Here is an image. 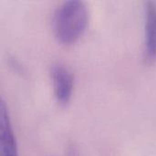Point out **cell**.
<instances>
[{
    "instance_id": "cell-2",
    "label": "cell",
    "mask_w": 156,
    "mask_h": 156,
    "mask_svg": "<svg viewBox=\"0 0 156 156\" xmlns=\"http://www.w3.org/2000/svg\"><path fill=\"white\" fill-rule=\"evenodd\" d=\"M50 78L57 102L62 107L67 106L72 98L74 89L72 72L65 65L57 63L50 69Z\"/></svg>"
},
{
    "instance_id": "cell-4",
    "label": "cell",
    "mask_w": 156,
    "mask_h": 156,
    "mask_svg": "<svg viewBox=\"0 0 156 156\" xmlns=\"http://www.w3.org/2000/svg\"><path fill=\"white\" fill-rule=\"evenodd\" d=\"M0 151L1 156H19L8 109L4 101L0 102Z\"/></svg>"
},
{
    "instance_id": "cell-1",
    "label": "cell",
    "mask_w": 156,
    "mask_h": 156,
    "mask_svg": "<svg viewBox=\"0 0 156 156\" xmlns=\"http://www.w3.org/2000/svg\"><path fill=\"white\" fill-rule=\"evenodd\" d=\"M89 9L80 0L62 3L55 11L52 19L54 36L64 46L75 44L85 33L89 24Z\"/></svg>"
},
{
    "instance_id": "cell-3",
    "label": "cell",
    "mask_w": 156,
    "mask_h": 156,
    "mask_svg": "<svg viewBox=\"0 0 156 156\" xmlns=\"http://www.w3.org/2000/svg\"><path fill=\"white\" fill-rule=\"evenodd\" d=\"M144 62L147 66L156 63V3L153 1L144 5Z\"/></svg>"
},
{
    "instance_id": "cell-5",
    "label": "cell",
    "mask_w": 156,
    "mask_h": 156,
    "mask_svg": "<svg viewBox=\"0 0 156 156\" xmlns=\"http://www.w3.org/2000/svg\"><path fill=\"white\" fill-rule=\"evenodd\" d=\"M67 156H80L78 151L74 147H69L67 151Z\"/></svg>"
}]
</instances>
